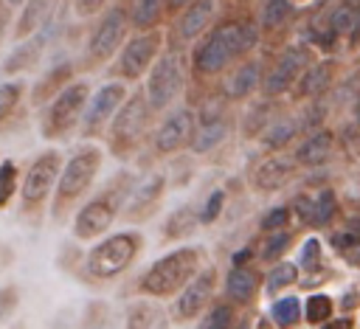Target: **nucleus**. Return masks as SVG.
Here are the masks:
<instances>
[{"label":"nucleus","mask_w":360,"mask_h":329,"mask_svg":"<svg viewBox=\"0 0 360 329\" xmlns=\"http://www.w3.org/2000/svg\"><path fill=\"white\" fill-rule=\"evenodd\" d=\"M259 42V31L250 20H228L205 31L191 53V67L197 76H217L236 59H242Z\"/></svg>","instance_id":"nucleus-1"},{"label":"nucleus","mask_w":360,"mask_h":329,"mask_svg":"<svg viewBox=\"0 0 360 329\" xmlns=\"http://www.w3.org/2000/svg\"><path fill=\"white\" fill-rule=\"evenodd\" d=\"M205 247L197 245H180L169 253H163L160 259H155L138 278V292L155 301H169L174 298L183 284L205 264Z\"/></svg>","instance_id":"nucleus-2"},{"label":"nucleus","mask_w":360,"mask_h":329,"mask_svg":"<svg viewBox=\"0 0 360 329\" xmlns=\"http://www.w3.org/2000/svg\"><path fill=\"white\" fill-rule=\"evenodd\" d=\"M101 163H104V149L98 143H82L68 160H62L53 186V205H51L53 219H65V214L87 194L96 174L101 172Z\"/></svg>","instance_id":"nucleus-3"},{"label":"nucleus","mask_w":360,"mask_h":329,"mask_svg":"<svg viewBox=\"0 0 360 329\" xmlns=\"http://www.w3.org/2000/svg\"><path fill=\"white\" fill-rule=\"evenodd\" d=\"M152 107L146 104L143 90L127 93V98L118 104V110L112 112L110 124H107V149L112 157L118 160H129L132 155L141 152L149 127H152Z\"/></svg>","instance_id":"nucleus-4"},{"label":"nucleus","mask_w":360,"mask_h":329,"mask_svg":"<svg viewBox=\"0 0 360 329\" xmlns=\"http://www.w3.org/2000/svg\"><path fill=\"white\" fill-rule=\"evenodd\" d=\"M132 174L129 172H118L98 194H93L73 217V236L79 242H90V239H98L104 236L112 222L118 219L121 214V205L129 194V186H132Z\"/></svg>","instance_id":"nucleus-5"},{"label":"nucleus","mask_w":360,"mask_h":329,"mask_svg":"<svg viewBox=\"0 0 360 329\" xmlns=\"http://www.w3.org/2000/svg\"><path fill=\"white\" fill-rule=\"evenodd\" d=\"M143 250V233L141 231H118L96 242L84 256V273L93 281H112L124 270L132 267V262Z\"/></svg>","instance_id":"nucleus-6"},{"label":"nucleus","mask_w":360,"mask_h":329,"mask_svg":"<svg viewBox=\"0 0 360 329\" xmlns=\"http://www.w3.org/2000/svg\"><path fill=\"white\" fill-rule=\"evenodd\" d=\"M146 87H143V96H146V104L152 107V112H166L183 93V84H186V59L177 48H169L163 53L155 56V62L149 65L146 70Z\"/></svg>","instance_id":"nucleus-7"},{"label":"nucleus","mask_w":360,"mask_h":329,"mask_svg":"<svg viewBox=\"0 0 360 329\" xmlns=\"http://www.w3.org/2000/svg\"><path fill=\"white\" fill-rule=\"evenodd\" d=\"M87 96H90V84L87 82H68L53 98H48L45 110H42V118H39L42 138L56 141V138L70 135L82 121Z\"/></svg>","instance_id":"nucleus-8"},{"label":"nucleus","mask_w":360,"mask_h":329,"mask_svg":"<svg viewBox=\"0 0 360 329\" xmlns=\"http://www.w3.org/2000/svg\"><path fill=\"white\" fill-rule=\"evenodd\" d=\"M62 152L59 149H45L39 152L25 174L20 177V205L25 214L37 211L51 194H53V186H56V177H59V169H62Z\"/></svg>","instance_id":"nucleus-9"},{"label":"nucleus","mask_w":360,"mask_h":329,"mask_svg":"<svg viewBox=\"0 0 360 329\" xmlns=\"http://www.w3.org/2000/svg\"><path fill=\"white\" fill-rule=\"evenodd\" d=\"M129 28V11L124 3H112L96 22V28L90 31V39H87V65H101L107 62L112 53H118L121 42H124V34Z\"/></svg>","instance_id":"nucleus-10"},{"label":"nucleus","mask_w":360,"mask_h":329,"mask_svg":"<svg viewBox=\"0 0 360 329\" xmlns=\"http://www.w3.org/2000/svg\"><path fill=\"white\" fill-rule=\"evenodd\" d=\"M217 284H219V273H217L214 264L205 262V264L183 284V290L174 295V307H172L174 321H180V323L197 321V318L211 307V301H214V295H217Z\"/></svg>","instance_id":"nucleus-11"},{"label":"nucleus","mask_w":360,"mask_h":329,"mask_svg":"<svg viewBox=\"0 0 360 329\" xmlns=\"http://www.w3.org/2000/svg\"><path fill=\"white\" fill-rule=\"evenodd\" d=\"M166 183H169V177L163 172H158V169L143 174L141 180H132L129 194H127L118 217L124 222H129V225H141V222L152 219L158 214V208H160L163 194H166Z\"/></svg>","instance_id":"nucleus-12"},{"label":"nucleus","mask_w":360,"mask_h":329,"mask_svg":"<svg viewBox=\"0 0 360 329\" xmlns=\"http://www.w3.org/2000/svg\"><path fill=\"white\" fill-rule=\"evenodd\" d=\"M160 42H163L160 34L152 31V28L129 37L124 42V48L118 51V62H115V70L112 73L121 82H138L149 70V65L155 62V56L160 53Z\"/></svg>","instance_id":"nucleus-13"},{"label":"nucleus","mask_w":360,"mask_h":329,"mask_svg":"<svg viewBox=\"0 0 360 329\" xmlns=\"http://www.w3.org/2000/svg\"><path fill=\"white\" fill-rule=\"evenodd\" d=\"M127 98V84L118 79V82H107L101 84L96 93L87 96V104H84V112H82V121H79V129H82V138H98L112 112L118 110V104Z\"/></svg>","instance_id":"nucleus-14"},{"label":"nucleus","mask_w":360,"mask_h":329,"mask_svg":"<svg viewBox=\"0 0 360 329\" xmlns=\"http://www.w3.org/2000/svg\"><path fill=\"white\" fill-rule=\"evenodd\" d=\"M194 110L191 107H174L163 115V121L155 127L152 132V149L163 157L177 155L183 149H188L191 132H194Z\"/></svg>","instance_id":"nucleus-15"},{"label":"nucleus","mask_w":360,"mask_h":329,"mask_svg":"<svg viewBox=\"0 0 360 329\" xmlns=\"http://www.w3.org/2000/svg\"><path fill=\"white\" fill-rule=\"evenodd\" d=\"M309 65V51L301 45H290L278 53V59L273 62V67L267 73H262V93L264 98H278L287 90H292L295 79L301 76V70Z\"/></svg>","instance_id":"nucleus-16"},{"label":"nucleus","mask_w":360,"mask_h":329,"mask_svg":"<svg viewBox=\"0 0 360 329\" xmlns=\"http://www.w3.org/2000/svg\"><path fill=\"white\" fill-rule=\"evenodd\" d=\"M228 135H231V118L225 115V110H200V115H194V132L188 141V152L211 155L228 141Z\"/></svg>","instance_id":"nucleus-17"},{"label":"nucleus","mask_w":360,"mask_h":329,"mask_svg":"<svg viewBox=\"0 0 360 329\" xmlns=\"http://www.w3.org/2000/svg\"><path fill=\"white\" fill-rule=\"evenodd\" d=\"M295 174H298V166H295L292 157L278 155V152H270L267 157H262L253 166L250 186H253L256 194H273V191H281Z\"/></svg>","instance_id":"nucleus-18"},{"label":"nucleus","mask_w":360,"mask_h":329,"mask_svg":"<svg viewBox=\"0 0 360 329\" xmlns=\"http://www.w3.org/2000/svg\"><path fill=\"white\" fill-rule=\"evenodd\" d=\"M335 146H338V141H335L332 129H309L304 135V141L295 146L292 160L298 169H321L332 160Z\"/></svg>","instance_id":"nucleus-19"},{"label":"nucleus","mask_w":360,"mask_h":329,"mask_svg":"<svg viewBox=\"0 0 360 329\" xmlns=\"http://www.w3.org/2000/svg\"><path fill=\"white\" fill-rule=\"evenodd\" d=\"M262 278H264V273H259L256 267L233 264L225 273V301H231L236 309L239 307H250L262 292Z\"/></svg>","instance_id":"nucleus-20"},{"label":"nucleus","mask_w":360,"mask_h":329,"mask_svg":"<svg viewBox=\"0 0 360 329\" xmlns=\"http://www.w3.org/2000/svg\"><path fill=\"white\" fill-rule=\"evenodd\" d=\"M217 11H219V0H191L183 8V14H180V20L174 25V37L180 42L200 39L208 31V25L217 17Z\"/></svg>","instance_id":"nucleus-21"},{"label":"nucleus","mask_w":360,"mask_h":329,"mask_svg":"<svg viewBox=\"0 0 360 329\" xmlns=\"http://www.w3.org/2000/svg\"><path fill=\"white\" fill-rule=\"evenodd\" d=\"M20 6L22 8H20V14L14 20V28H11L14 42H20V39L37 34L42 25H48L53 20L56 8H59V0H22Z\"/></svg>","instance_id":"nucleus-22"},{"label":"nucleus","mask_w":360,"mask_h":329,"mask_svg":"<svg viewBox=\"0 0 360 329\" xmlns=\"http://www.w3.org/2000/svg\"><path fill=\"white\" fill-rule=\"evenodd\" d=\"M48 31H51V22H48V25H42L37 34H31V37L20 39V42H17V48L6 56V62H3V73H6V76H14V73H22V70H31V67L39 62L42 51H45Z\"/></svg>","instance_id":"nucleus-23"},{"label":"nucleus","mask_w":360,"mask_h":329,"mask_svg":"<svg viewBox=\"0 0 360 329\" xmlns=\"http://www.w3.org/2000/svg\"><path fill=\"white\" fill-rule=\"evenodd\" d=\"M259 84H262V65L256 59H242L225 82V96L231 101H242V98L253 96L259 90Z\"/></svg>","instance_id":"nucleus-24"},{"label":"nucleus","mask_w":360,"mask_h":329,"mask_svg":"<svg viewBox=\"0 0 360 329\" xmlns=\"http://www.w3.org/2000/svg\"><path fill=\"white\" fill-rule=\"evenodd\" d=\"M332 79H335V65L332 62H309L301 70V76L295 79L292 87H295L298 98H318L329 90Z\"/></svg>","instance_id":"nucleus-25"},{"label":"nucleus","mask_w":360,"mask_h":329,"mask_svg":"<svg viewBox=\"0 0 360 329\" xmlns=\"http://www.w3.org/2000/svg\"><path fill=\"white\" fill-rule=\"evenodd\" d=\"M301 132V121L295 115H276L262 132H259V143L264 152H284Z\"/></svg>","instance_id":"nucleus-26"},{"label":"nucleus","mask_w":360,"mask_h":329,"mask_svg":"<svg viewBox=\"0 0 360 329\" xmlns=\"http://www.w3.org/2000/svg\"><path fill=\"white\" fill-rule=\"evenodd\" d=\"M329 245L338 253V259H343L346 264L357 267L360 264V219L349 217L338 231L329 233Z\"/></svg>","instance_id":"nucleus-27"},{"label":"nucleus","mask_w":360,"mask_h":329,"mask_svg":"<svg viewBox=\"0 0 360 329\" xmlns=\"http://www.w3.org/2000/svg\"><path fill=\"white\" fill-rule=\"evenodd\" d=\"M197 228H200V211H197L191 202H186V205L174 208V211L163 219L160 236H163V242H180V239L194 236Z\"/></svg>","instance_id":"nucleus-28"},{"label":"nucleus","mask_w":360,"mask_h":329,"mask_svg":"<svg viewBox=\"0 0 360 329\" xmlns=\"http://www.w3.org/2000/svg\"><path fill=\"white\" fill-rule=\"evenodd\" d=\"M70 79H73V65H70V62L53 65V67L45 70V76H39L37 84L31 87V104H34V107H42V104H45L48 98H53Z\"/></svg>","instance_id":"nucleus-29"},{"label":"nucleus","mask_w":360,"mask_h":329,"mask_svg":"<svg viewBox=\"0 0 360 329\" xmlns=\"http://www.w3.org/2000/svg\"><path fill=\"white\" fill-rule=\"evenodd\" d=\"M298 278H301L298 264H295L292 259H278V262H273L270 270L264 273V278H262V290H264L267 298H276V295H281L284 290L295 287Z\"/></svg>","instance_id":"nucleus-30"},{"label":"nucleus","mask_w":360,"mask_h":329,"mask_svg":"<svg viewBox=\"0 0 360 329\" xmlns=\"http://www.w3.org/2000/svg\"><path fill=\"white\" fill-rule=\"evenodd\" d=\"M160 318H163V312L155 304V298H138L127 307L124 329H155Z\"/></svg>","instance_id":"nucleus-31"},{"label":"nucleus","mask_w":360,"mask_h":329,"mask_svg":"<svg viewBox=\"0 0 360 329\" xmlns=\"http://www.w3.org/2000/svg\"><path fill=\"white\" fill-rule=\"evenodd\" d=\"M270 318L276 329H298L301 323V298L298 295H276L270 304Z\"/></svg>","instance_id":"nucleus-32"},{"label":"nucleus","mask_w":360,"mask_h":329,"mask_svg":"<svg viewBox=\"0 0 360 329\" xmlns=\"http://www.w3.org/2000/svg\"><path fill=\"white\" fill-rule=\"evenodd\" d=\"M239 321V312L231 301L219 298V301H211V307L200 315V323L197 329H233V323Z\"/></svg>","instance_id":"nucleus-33"},{"label":"nucleus","mask_w":360,"mask_h":329,"mask_svg":"<svg viewBox=\"0 0 360 329\" xmlns=\"http://www.w3.org/2000/svg\"><path fill=\"white\" fill-rule=\"evenodd\" d=\"M292 245H295V231H292V228L273 231V233H264V242H262V247H259L256 256H259L262 262L273 264V262L284 259L287 250H292Z\"/></svg>","instance_id":"nucleus-34"},{"label":"nucleus","mask_w":360,"mask_h":329,"mask_svg":"<svg viewBox=\"0 0 360 329\" xmlns=\"http://www.w3.org/2000/svg\"><path fill=\"white\" fill-rule=\"evenodd\" d=\"M332 315H335V301L323 290H315L307 295V301H301V321L309 326H318Z\"/></svg>","instance_id":"nucleus-35"},{"label":"nucleus","mask_w":360,"mask_h":329,"mask_svg":"<svg viewBox=\"0 0 360 329\" xmlns=\"http://www.w3.org/2000/svg\"><path fill=\"white\" fill-rule=\"evenodd\" d=\"M166 11V0H135V6L129 8V25L135 31H149L160 22Z\"/></svg>","instance_id":"nucleus-36"},{"label":"nucleus","mask_w":360,"mask_h":329,"mask_svg":"<svg viewBox=\"0 0 360 329\" xmlns=\"http://www.w3.org/2000/svg\"><path fill=\"white\" fill-rule=\"evenodd\" d=\"M295 264H298V270L304 276H312V273L326 270V264H323V242L318 236H307L304 245H301V250H298Z\"/></svg>","instance_id":"nucleus-37"},{"label":"nucleus","mask_w":360,"mask_h":329,"mask_svg":"<svg viewBox=\"0 0 360 329\" xmlns=\"http://www.w3.org/2000/svg\"><path fill=\"white\" fill-rule=\"evenodd\" d=\"M287 208H290V222L295 228H315V194L298 191V194H292Z\"/></svg>","instance_id":"nucleus-38"},{"label":"nucleus","mask_w":360,"mask_h":329,"mask_svg":"<svg viewBox=\"0 0 360 329\" xmlns=\"http://www.w3.org/2000/svg\"><path fill=\"white\" fill-rule=\"evenodd\" d=\"M17 191H20V166L11 157H6L0 160V211L11 205Z\"/></svg>","instance_id":"nucleus-39"},{"label":"nucleus","mask_w":360,"mask_h":329,"mask_svg":"<svg viewBox=\"0 0 360 329\" xmlns=\"http://www.w3.org/2000/svg\"><path fill=\"white\" fill-rule=\"evenodd\" d=\"M338 194H335V188H321L318 194H315V228H326V225H332L335 222V217H338Z\"/></svg>","instance_id":"nucleus-40"},{"label":"nucleus","mask_w":360,"mask_h":329,"mask_svg":"<svg viewBox=\"0 0 360 329\" xmlns=\"http://www.w3.org/2000/svg\"><path fill=\"white\" fill-rule=\"evenodd\" d=\"M290 17H292V3L290 0H264V8H262V28L264 31L281 28Z\"/></svg>","instance_id":"nucleus-41"},{"label":"nucleus","mask_w":360,"mask_h":329,"mask_svg":"<svg viewBox=\"0 0 360 329\" xmlns=\"http://www.w3.org/2000/svg\"><path fill=\"white\" fill-rule=\"evenodd\" d=\"M354 14L357 8L352 3H340L332 8L329 14V37L338 39V37H349L352 34V25H354Z\"/></svg>","instance_id":"nucleus-42"},{"label":"nucleus","mask_w":360,"mask_h":329,"mask_svg":"<svg viewBox=\"0 0 360 329\" xmlns=\"http://www.w3.org/2000/svg\"><path fill=\"white\" fill-rule=\"evenodd\" d=\"M22 93H25V84H22L20 79H14V82H0V124L17 110Z\"/></svg>","instance_id":"nucleus-43"},{"label":"nucleus","mask_w":360,"mask_h":329,"mask_svg":"<svg viewBox=\"0 0 360 329\" xmlns=\"http://www.w3.org/2000/svg\"><path fill=\"white\" fill-rule=\"evenodd\" d=\"M225 202H228V191H225V188H214V191L205 197L202 208H200V225H211V222H217L219 214L225 211Z\"/></svg>","instance_id":"nucleus-44"},{"label":"nucleus","mask_w":360,"mask_h":329,"mask_svg":"<svg viewBox=\"0 0 360 329\" xmlns=\"http://www.w3.org/2000/svg\"><path fill=\"white\" fill-rule=\"evenodd\" d=\"M284 228H292L290 222V208L287 205H273L262 214L259 219V231L262 233H273V231H284Z\"/></svg>","instance_id":"nucleus-45"},{"label":"nucleus","mask_w":360,"mask_h":329,"mask_svg":"<svg viewBox=\"0 0 360 329\" xmlns=\"http://www.w3.org/2000/svg\"><path fill=\"white\" fill-rule=\"evenodd\" d=\"M17 307H20V290L14 284H3L0 287V323L11 318Z\"/></svg>","instance_id":"nucleus-46"},{"label":"nucleus","mask_w":360,"mask_h":329,"mask_svg":"<svg viewBox=\"0 0 360 329\" xmlns=\"http://www.w3.org/2000/svg\"><path fill=\"white\" fill-rule=\"evenodd\" d=\"M318 329H354V318L352 315H332V318H326L323 323H318Z\"/></svg>","instance_id":"nucleus-47"},{"label":"nucleus","mask_w":360,"mask_h":329,"mask_svg":"<svg viewBox=\"0 0 360 329\" xmlns=\"http://www.w3.org/2000/svg\"><path fill=\"white\" fill-rule=\"evenodd\" d=\"M107 6V0H76V14L79 17H90L96 11H101Z\"/></svg>","instance_id":"nucleus-48"},{"label":"nucleus","mask_w":360,"mask_h":329,"mask_svg":"<svg viewBox=\"0 0 360 329\" xmlns=\"http://www.w3.org/2000/svg\"><path fill=\"white\" fill-rule=\"evenodd\" d=\"M343 295H346V298H340V307H343V309H354V307H360V295H357L354 287H349Z\"/></svg>","instance_id":"nucleus-49"},{"label":"nucleus","mask_w":360,"mask_h":329,"mask_svg":"<svg viewBox=\"0 0 360 329\" xmlns=\"http://www.w3.org/2000/svg\"><path fill=\"white\" fill-rule=\"evenodd\" d=\"M253 256H256V253H253V247H242L239 253H233V259H231V262H233V264H250V259H253Z\"/></svg>","instance_id":"nucleus-50"},{"label":"nucleus","mask_w":360,"mask_h":329,"mask_svg":"<svg viewBox=\"0 0 360 329\" xmlns=\"http://www.w3.org/2000/svg\"><path fill=\"white\" fill-rule=\"evenodd\" d=\"M6 31H8V6L0 3V39L6 37Z\"/></svg>","instance_id":"nucleus-51"},{"label":"nucleus","mask_w":360,"mask_h":329,"mask_svg":"<svg viewBox=\"0 0 360 329\" xmlns=\"http://www.w3.org/2000/svg\"><path fill=\"white\" fill-rule=\"evenodd\" d=\"M191 0H166V11H180V8H186Z\"/></svg>","instance_id":"nucleus-52"},{"label":"nucleus","mask_w":360,"mask_h":329,"mask_svg":"<svg viewBox=\"0 0 360 329\" xmlns=\"http://www.w3.org/2000/svg\"><path fill=\"white\" fill-rule=\"evenodd\" d=\"M87 329H110V326H107V321H104V315H101V321H90Z\"/></svg>","instance_id":"nucleus-53"},{"label":"nucleus","mask_w":360,"mask_h":329,"mask_svg":"<svg viewBox=\"0 0 360 329\" xmlns=\"http://www.w3.org/2000/svg\"><path fill=\"white\" fill-rule=\"evenodd\" d=\"M354 124H357V127H360V98H357V101H354Z\"/></svg>","instance_id":"nucleus-54"},{"label":"nucleus","mask_w":360,"mask_h":329,"mask_svg":"<svg viewBox=\"0 0 360 329\" xmlns=\"http://www.w3.org/2000/svg\"><path fill=\"white\" fill-rule=\"evenodd\" d=\"M3 3H6V6H8V8H14V6H20V3H22V0H3Z\"/></svg>","instance_id":"nucleus-55"},{"label":"nucleus","mask_w":360,"mask_h":329,"mask_svg":"<svg viewBox=\"0 0 360 329\" xmlns=\"http://www.w3.org/2000/svg\"><path fill=\"white\" fill-rule=\"evenodd\" d=\"M155 329H169V321H163V318H160V321H158V326H155Z\"/></svg>","instance_id":"nucleus-56"},{"label":"nucleus","mask_w":360,"mask_h":329,"mask_svg":"<svg viewBox=\"0 0 360 329\" xmlns=\"http://www.w3.org/2000/svg\"><path fill=\"white\" fill-rule=\"evenodd\" d=\"M233 329H250V326H248V323H245V321H242V323H239V321H236V323H233Z\"/></svg>","instance_id":"nucleus-57"}]
</instances>
